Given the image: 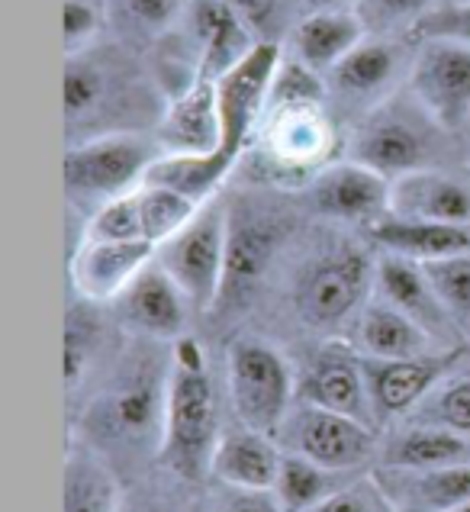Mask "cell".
Returning a JSON list of instances; mask_svg holds the SVG:
<instances>
[{"label":"cell","mask_w":470,"mask_h":512,"mask_svg":"<svg viewBox=\"0 0 470 512\" xmlns=\"http://www.w3.org/2000/svg\"><path fill=\"white\" fill-rule=\"evenodd\" d=\"M281 455L268 442V435L255 429L219 435L210 471L235 490H274L281 477Z\"/></svg>","instance_id":"23"},{"label":"cell","mask_w":470,"mask_h":512,"mask_svg":"<svg viewBox=\"0 0 470 512\" xmlns=\"http://www.w3.org/2000/svg\"><path fill=\"white\" fill-rule=\"evenodd\" d=\"M425 277L432 281L445 313L451 316L454 329L470 339V252L425 261Z\"/></svg>","instance_id":"34"},{"label":"cell","mask_w":470,"mask_h":512,"mask_svg":"<svg viewBox=\"0 0 470 512\" xmlns=\"http://www.w3.org/2000/svg\"><path fill=\"white\" fill-rule=\"evenodd\" d=\"M313 512H380L377 496L367 493L361 487H348V490H335L326 503H319Z\"/></svg>","instance_id":"44"},{"label":"cell","mask_w":470,"mask_h":512,"mask_svg":"<svg viewBox=\"0 0 470 512\" xmlns=\"http://www.w3.org/2000/svg\"><path fill=\"white\" fill-rule=\"evenodd\" d=\"M232 152H226L223 145L213 152H178V155H158L155 165L145 174V181L171 187L178 194L190 197L194 203H207L216 197V187L229 178V171L235 168Z\"/></svg>","instance_id":"27"},{"label":"cell","mask_w":470,"mask_h":512,"mask_svg":"<svg viewBox=\"0 0 470 512\" xmlns=\"http://www.w3.org/2000/svg\"><path fill=\"white\" fill-rule=\"evenodd\" d=\"M110 97V71L84 52L68 55L65 62V120L75 129L104 110Z\"/></svg>","instance_id":"31"},{"label":"cell","mask_w":470,"mask_h":512,"mask_svg":"<svg viewBox=\"0 0 470 512\" xmlns=\"http://www.w3.org/2000/svg\"><path fill=\"white\" fill-rule=\"evenodd\" d=\"M355 335L364 358H384V361L429 355V342H432L429 332L387 300L364 306Z\"/></svg>","instance_id":"26"},{"label":"cell","mask_w":470,"mask_h":512,"mask_svg":"<svg viewBox=\"0 0 470 512\" xmlns=\"http://www.w3.org/2000/svg\"><path fill=\"white\" fill-rule=\"evenodd\" d=\"M168 374L171 364L161 368L149 351L123 364L113 387L100 397L94 419L100 435L120 445H158L165 432V403H168Z\"/></svg>","instance_id":"4"},{"label":"cell","mask_w":470,"mask_h":512,"mask_svg":"<svg viewBox=\"0 0 470 512\" xmlns=\"http://www.w3.org/2000/svg\"><path fill=\"white\" fill-rule=\"evenodd\" d=\"M216 512H287V509L281 503V496H274L271 490H239Z\"/></svg>","instance_id":"45"},{"label":"cell","mask_w":470,"mask_h":512,"mask_svg":"<svg viewBox=\"0 0 470 512\" xmlns=\"http://www.w3.org/2000/svg\"><path fill=\"white\" fill-rule=\"evenodd\" d=\"M216 390L207 368V355L194 339H178L168 374L165 432H161L158 458L174 474L200 480L210 471L219 442Z\"/></svg>","instance_id":"1"},{"label":"cell","mask_w":470,"mask_h":512,"mask_svg":"<svg viewBox=\"0 0 470 512\" xmlns=\"http://www.w3.org/2000/svg\"><path fill=\"white\" fill-rule=\"evenodd\" d=\"M120 4L136 23L149 29H165L178 20V13L187 10L190 0H120Z\"/></svg>","instance_id":"42"},{"label":"cell","mask_w":470,"mask_h":512,"mask_svg":"<svg viewBox=\"0 0 470 512\" xmlns=\"http://www.w3.org/2000/svg\"><path fill=\"white\" fill-rule=\"evenodd\" d=\"M454 358H458L454 351L451 355H419L393 361L361 358L374 416H400L406 409L419 406L445 380Z\"/></svg>","instance_id":"15"},{"label":"cell","mask_w":470,"mask_h":512,"mask_svg":"<svg viewBox=\"0 0 470 512\" xmlns=\"http://www.w3.org/2000/svg\"><path fill=\"white\" fill-rule=\"evenodd\" d=\"M355 13L367 36H387L396 29H416L432 13V0H358Z\"/></svg>","instance_id":"36"},{"label":"cell","mask_w":470,"mask_h":512,"mask_svg":"<svg viewBox=\"0 0 470 512\" xmlns=\"http://www.w3.org/2000/svg\"><path fill=\"white\" fill-rule=\"evenodd\" d=\"M432 133H442L425 110L416 104V113L403 107H380L364 116L348 145L351 162L374 168L377 174L396 181L409 171L435 168L432 165Z\"/></svg>","instance_id":"5"},{"label":"cell","mask_w":470,"mask_h":512,"mask_svg":"<svg viewBox=\"0 0 470 512\" xmlns=\"http://www.w3.org/2000/svg\"><path fill=\"white\" fill-rule=\"evenodd\" d=\"M419 39H458L470 46V0L464 4H451L442 10H432L429 17H422L413 29Z\"/></svg>","instance_id":"40"},{"label":"cell","mask_w":470,"mask_h":512,"mask_svg":"<svg viewBox=\"0 0 470 512\" xmlns=\"http://www.w3.org/2000/svg\"><path fill=\"white\" fill-rule=\"evenodd\" d=\"M390 213L429 223L470 226V184L438 168L409 171L390 181Z\"/></svg>","instance_id":"18"},{"label":"cell","mask_w":470,"mask_h":512,"mask_svg":"<svg viewBox=\"0 0 470 512\" xmlns=\"http://www.w3.org/2000/svg\"><path fill=\"white\" fill-rule=\"evenodd\" d=\"M300 393L310 406L355 416L367 422V426H371V419H374L371 393H367V380H364V364L339 345L319 351L310 374L303 377Z\"/></svg>","instance_id":"19"},{"label":"cell","mask_w":470,"mask_h":512,"mask_svg":"<svg viewBox=\"0 0 470 512\" xmlns=\"http://www.w3.org/2000/svg\"><path fill=\"white\" fill-rule=\"evenodd\" d=\"M297 104H326V84L322 75L310 65H303L300 58H281L268 107H297Z\"/></svg>","instance_id":"37"},{"label":"cell","mask_w":470,"mask_h":512,"mask_svg":"<svg viewBox=\"0 0 470 512\" xmlns=\"http://www.w3.org/2000/svg\"><path fill=\"white\" fill-rule=\"evenodd\" d=\"M313 203L322 216L374 226L390 213V178L361 162H335L313 174Z\"/></svg>","instance_id":"12"},{"label":"cell","mask_w":470,"mask_h":512,"mask_svg":"<svg viewBox=\"0 0 470 512\" xmlns=\"http://www.w3.org/2000/svg\"><path fill=\"white\" fill-rule=\"evenodd\" d=\"M290 442L297 455L339 474L364 464L374 455V432L367 422L310 403L290 422Z\"/></svg>","instance_id":"11"},{"label":"cell","mask_w":470,"mask_h":512,"mask_svg":"<svg viewBox=\"0 0 470 512\" xmlns=\"http://www.w3.org/2000/svg\"><path fill=\"white\" fill-rule=\"evenodd\" d=\"M390 467L403 471H432V467H451L470 461V442L467 435H458L442 426H425L400 435L390 445L387 455Z\"/></svg>","instance_id":"29"},{"label":"cell","mask_w":470,"mask_h":512,"mask_svg":"<svg viewBox=\"0 0 470 512\" xmlns=\"http://www.w3.org/2000/svg\"><path fill=\"white\" fill-rule=\"evenodd\" d=\"M229 255V210L207 200L190 223L155 248V261L171 274L194 310H210L223 297Z\"/></svg>","instance_id":"3"},{"label":"cell","mask_w":470,"mask_h":512,"mask_svg":"<svg viewBox=\"0 0 470 512\" xmlns=\"http://www.w3.org/2000/svg\"><path fill=\"white\" fill-rule=\"evenodd\" d=\"M65 512H116V484L94 451L75 448L65 467Z\"/></svg>","instance_id":"30"},{"label":"cell","mask_w":470,"mask_h":512,"mask_svg":"<svg viewBox=\"0 0 470 512\" xmlns=\"http://www.w3.org/2000/svg\"><path fill=\"white\" fill-rule=\"evenodd\" d=\"M377 284V265L361 248H342L300 277L297 284V313L303 323L316 329L339 326L345 316H351L364 303L367 290Z\"/></svg>","instance_id":"8"},{"label":"cell","mask_w":470,"mask_h":512,"mask_svg":"<svg viewBox=\"0 0 470 512\" xmlns=\"http://www.w3.org/2000/svg\"><path fill=\"white\" fill-rule=\"evenodd\" d=\"M226 4L239 13L252 33H268L277 20V10H281V0H226Z\"/></svg>","instance_id":"43"},{"label":"cell","mask_w":470,"mask_h":512,"mask_svg":"<svg viewBox=\"0 0 470 512\" xmlns=\"http://www.w3.org/2000/svg\"><path fill=\"white\" fill-rule=\"evenodd\" d=\"M190 36L197 42V75L219 81L232 65L252 52L258 42L226 0H190Z\"/></svg>","instance_id":"17"},{"label":"cell","mask_w":470,"mask_h":512,"mask_svg":"<svg viewBox=\"0 0 470 512\" xmlns=\"http://www.w3.org/2000/svg\"><path fill=\"white\" fill-rule=\"evenodd\" d=\"M429 416V426H442L458 435H470V377L442 380L419 403Z\"/></svg>","instance_id":"38"},{"label":"cell","mask_w":470,"mask_h":512,"mask_svg":"<svg viewBox=\"0 0 470 512\" xmlns=\"http://www.w3.org/2000/svg\"><path fill=\"white\" fill-rule=\"evenodd\" d=\"M277 242H281V229H277L268 216H258L255 210H229V255H226V294H245L258 277L268 268Z\"/></svg>","instance_id":"25"},{"label":"cell","mask_w":470,"mask_h":512,"mask_svg":"<svg viewBox=\"0 0 470 512\" xmlns=\"http://www.w3.org/2000/svg\"><path fill=\"white\" fill-rule=\"evenodd\" d=\"M100 339V323L87 306H71L65 319V384L75 390L94 358V348Z\"/></svg>","instance_id":"35"},{"label":"cell","mask_w":470,"mask_h":512,"mask_svg":"<svg viewBox=\"0 0 470 512\" xmlns=\"http://www.w3.org/2000/svg\"><path fill=\"white\" fill-rule=\"evenodd\" d=\"M413 100L442 129L458 133L470 123V46L458 39H422L409 75Z\"/></svg>","instance_id":"7"},{"label":"cell","mask_w":470,"mask_h":512,"mask_svg":"<svg viewBox=\"0 0 470 512\" xmlns=\"http://www.w3.org/2000/svg\"><path fill=\"white\" fill-rule=\"evenodd\" d=\"M358 0H303L306 13H316V10H355Z\"/></svg>","instance_id":"46"},{"label":"cell","mask_w":470,"mask_h":512,"mask_svg":"<svg viewBox=\"0 0 470 512\" xmlns=\"http://www.w3.org/2000/svg\"><path fill=\"white\" fill-rule=\"evenodd\" d=\"M113 303L123 323L152 342L181 339L190 306L181 287L171 281V274L155 258L132 277V284Z\"/></svg>","instance_id":"14"},{"label":"cell","mask_w":470,"mask_h":512,"mask_svg":"<svg viewBox=\"0 0 470 512\" xmlns=\"http://www.w3.org/2000/svg\"><path fill=\"white\" fill-rule=\"evenodd\" d=\"M155 245L142 239H87L71 258V284L87 303L116 300L149 261Z\"/></svg>","instance_id":"13"},{"label":"cell","mask_w":470,"mask_h":512,"mask_svg":"<svg viewBox=\"0 0 470 512\" xmlns=\"http://www.w3.org/2000/svg\"><path fill=\"white\" fill-rule=\"evenodd\" d=\"M264 158L281 174H316L329 165L335 129L322 104L268 107L261 129Z\"/></svg>","instance_id":"10"},{"label":"cell","mask_w":470,"mask_h":512,"mask_svg":"<svg viewBox=\"0 0 470 512\" xmlns=\"http://www.w3.org/2000/svg\"><path fill=\"white\" fill-rule=\"evenodd\" d=\"M371 239L387 255H400L409 261H419V265L470 252V226L429 223V219H406L393 213H387L371 226Z\"/></svg>","instance_id":"22"},{"label":"cell","mask_w":470,"mask_h":512,"mask_svg":"<svg viewBox=\"0 0 470 512\" xmlns=\"http://www.w3.org/2000/svg\"><path fill=\"white\" fill-rule=\"evenodd\" d=\"M87 239H145L142 232V216H139V203H136V187L123 197L107 200L104 207H97L91 213V223H87Z\"/></svg>","instance_id":"39"},{"label":"cell","mask_w":470,"mask_h":512,"mask_svg":"<svg viewBox=\"0 0 470 512\" xmlns=\"http://www.w3.org/2000/svg\"><path fill=\"white\" fill-rule=\"evenodd\" d=\"M155 139L161 145V155L219 149V142H223V123H219L216 81L197 78L184 91L174 94L168 110L158 120Z\"/></svg>","instance_id":"16"},{"label":"cell","mask_w":470,"mask_h":512,"mask_svg":"<svg viewBox=\"0 0 470 512\" xmlns=\"http://www.w3.org/2000/svg\"><path fill=\"white\" fill-rule=\"evenodd\" d=\"M367 39V29L355 10H316L293 29V58L313 71H332L342 58Z\"/></svg>","instance_id":"24"},{"label":"cell","mask_w":470,"mask_h":512,"mask_svg":"<svg viewBox=\"0 0 470 512\" xmlns=\"http://www.w3.org/2000/svg\"><path fill=\"white\" fill-rule=\"evenodd\" d=\"M332 474H339V471H329V467H322L293 451V455H284L281 461V477H277L274 490L281 496L287 512H313L319 503H326L329 496L339 490Z\"/></svg>","instance_id":"33"},{"label":"cell","mask_w":470,"mask_h":512,"mask_svg":"<svg viewBox=\"0 0 470 512\" xmlns=\"http://www.w3.org/2000/svg\"><path fill=\"white\" fill-rule=\"evenodd\" d=\"M229 393L242 426L271 435L281 429L293 397L287 361L264 342H235L229 351Z\"/></svg>","instance_id":"6"},{"label":"cell","mask_w":470,"mask_h":512,"mask_svg":"<svg viewBox=\"0 0 470 512\" xmlns=\"http://www.w3.org/2000/svg\"><path fill=\"white\" fill-rule=\"evenodd\" d=\"M377 287L387 303H393L396 310L419 323L432 339H448V335L458 332L419 261L384 255L377 261Z\"/></svg>","instance_id":"20"},{"label":"cell","mask_w":470,"mask_h":512,"mask_svg":"<svg viewBox=\"0 0 470 512\" xmlns=\"http://www.w3.org/2000/svg\"><path fill=\"white\" fill-rule=\"evenodd\" d=\"M277 68H281V49H277V42L261 39L239 65H232L216 81L219 123H223V142L219 145L235 158L242 155L248 139L255 136L258 123L264 120V113H268Z\"/></svg>","instance_id":"9"},{"label":"cell","mask_w":470,"mask_h":512,"mask_svg":"<svg viewBox=\"0 0 470 512\" xmlns=\"http://www.w3.org/2000/svg\"><path fill=\"white\" fill-rule=\"evenodd\" d=\"M136 203L142 216V232L155 248L165 239H171L174 232H181L203 207V203H194L190 197L178 194V190L152 184V181H142L136 187Z\"/></svg>","instance_id":"32"},{"label":"cell","mask_w":470,"mask_h":512,"mask_svg":"<svg viewBox=\"0 0 470 512\" xmlns=\"http://www.w3.org/2000/svg\"><path fill=\"white\" fill-rule=\"evenodd\" d=\"M384 500L400 512H448L470 503V461L432 471L393 467L384 484Z\"/></svg>","instance_id":"21"},{"label":"cell","mask_w":470,"mask_h":512,"mask_svg":"<svg viewBox=\"0 0 470 512\" xmlns=\"http://www.w3.org/2000/svg\"><path fill=\"white\" fill-rule=\"evenodd\" d=\"M400 68V52L387 39H364L332 68L335 91L348 100H364L380 94Z\"/></svg>","instance_id":"28"},{"label":"cell","mask_w":470,"mask_h":512,"mask_svg":"<svg viewBox=\"0 0 470 512\" xmlns=\"http://www.w3.org/2000/svg\"><path fill=\"white\" fill-rule=\"evenodd\" d=\"M161 155L155 136L142 133H97L71 142L65 152V190L71 200L104 207L107 200L129 194Z\"/></svg>","instance_id":"2"},{"label":"cell","mask_w":470,"mask_h":512,"mask_svg":"<svg viewBox=\"0 0 470 512\" xmlns=\"http://www.w3.org/2000/svg\"><path fill=\"white\" fill-rule=\"evenodd\" d=\"M448 512H470V503H464V506H458V509H448Z\"/></svg>","instance_id":"47"},{"label":"cell","mask_w":470,"mask_h":512,"mask_svg":"<svg viewBox=\"0 0 470 512\" xmlns=\"http://www.w3.org/2000/svg\"><path fill=\"white\" fill-rule=\"evenodd\" d=\"M100 29V13L91 0H65V49L84 52Z\"/></svg>","instance_id":"41"}]
</instances>
